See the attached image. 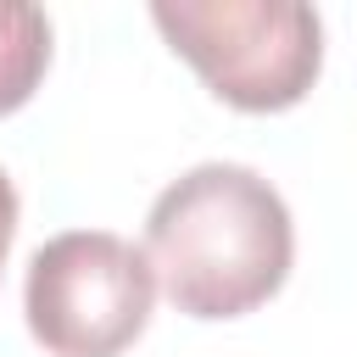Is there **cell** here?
<instances>
[{"label":"cell","mask_w":357,"mask_h":357,"mask_svg":"<svg viewBox=\"0 0 357 357\" xmlns=\"http://www.w3.org/2000/svg\"><path fill=\"white\" fill-rule=\"evenodd\" d=\"M145 257L184 318H245L290 273V206L257 167L201 162L151 201Z\"/></svg>","instance_id":"cell-1"},{"label":"cell","mask_w":357,"mask_h":357,"mask_svg":"<svg viewBox=\"0 0 357 357\" xmlns=\"http://www.w3.org/2000/svg\"><path fill=\"white\" fill-rule=\"evenodd\" d=\"M151 22L240 112L296 106L324 67V22L301 0H156Z\"/></svg>","instance_id":"cell-2"},{"label":"cell","mask_w":357,"mask_h":357,"mask_svg":"<svg viewBox=\"0 0 357 357\" xmlns=\"http://www.w3.org/2000/svg\"><path fill=\"white\" fill-rule=\"evenodd\" d=\"M156 301V268L145 245L112 229L50 234L28 257L22 312L50 357H117L128 351Z\"/></svg>","instance_id":"cell-3"},{"label":"cell","mask_w":357,"mask_h":357,"mask_svg":"<svg viewBox=\"0 0 357 357\" xmlns=\"http://www.w3.org/2000/svg\"><path fill=\"white\" fill-rule=\"evenodd\" d=\"M50 67V22L28 0H0V117L28 106Z\"/></svg>","instance_id":"cell-4"},{"label":"cell","mask_w":357,"mask_h":357,"mask_svg":"<svg viewBox=\"0 0 357 357\" xmlns=\"http://www.w3.org/2000/svg\"><path fill=\"white\" fill-rule=\"evenodd\" d=\"M11 240H17V190H11V178L0 173V268H6Z\"/></svg>","instance_id":"cell-5"}]
</instances>
